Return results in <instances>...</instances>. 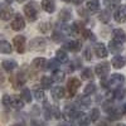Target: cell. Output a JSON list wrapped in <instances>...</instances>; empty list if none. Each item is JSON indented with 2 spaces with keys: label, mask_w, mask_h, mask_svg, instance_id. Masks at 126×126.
<instances>
[{
  "label": "cell",
  "mask_w": 126,
  "mask_h": 126,
  "mask_svg": "<svg viewBox=\"0 0 126 126\" xmlns=\"http://www.w3.org/2000/svg\"><path fill=\"white\" fill-rule=\"evenodd\" d=\"M53 38H54V40H56V42H61V40L64 39V35H63L62 33H56V34L53 35Z\"/></svg>",
  "instance_id": "cell-43"
},
{
  "label": "cell",
  "mask_w": 126,
  "mask_h": 126,
  "mask_svg": "<svg viewBox=\"0 0 126 126\" xmlns=\"http://www.w3.org/2000/svg\"><path fill=\"white\" fill-rule=\"evenodd\" d=\"M14 15V10L6 4H0V19L1 20H9Z\"/></svg>",
  "instance_id": "cell-6"
},
{
  "label": "cell",
  "mask_w": 126,
  "mask_h": 126,
  "mask_svg": "<svg viewBox=\"0 0 126 126\" xmlns=\"http://www.w3.org/2000/svg\"><path fill=\"white\" fill-rule=\"evenodd\" d=\"M3 105L5 107H12V96L10 94H4L3 96Z\"/></svg>",
  "instance_id": "cell-38"
},
{
  "label": "cell",
  "mask_w": 126,
  "mask_h": 126,
  "mask_svg": "<svg viewBox=\"0 0 126 126\" xmlns=\"http://www.w3.org/2000/svg\"><path fill=\"white\" fill-rule=\"evenodd\" d=\"M81 86V81L76 77H72L69 78L68 83H67V88H68V93L69 96H75V94L77 93V90Z\"/></svg>",
  "instance_id": "cell-5"
},
{
  "label": "cell",
  "mask_w": 126,
  "mask_h": 126,
  "mask_svg": "<svg viewBox=\"0 0 126 126\" xmlns=\"http://www.w3.org/2000/svg\"><path fill=\"white\" fill-rule=\"evenodd\" d=\"M32 124H33L34 126H46V124H44L43 121H38V120H34Z\"/></svg>",
  "instance_id": "cell-44"
},
{
  "label": "cell",
  "mask_w": 126,
  "mask_h": 126,
  "mask_svg": "<svg viewBox=\"0 0 126 126\" xmlns=\"http://www.w3.org/2000/svg\"><path fill=\"white\" fill-rule=\"evenodd\" d=\"M94 92H96V85H94V83H88L86 86V88L83 90V94H85V96H90V94H92Z\"/></svg>",
  "instance_id": "cell-29"
},
{
  "label": "cell",
  "mask_w": 126,
  "mask_h": 126,
  "mask_svg": "<svg viewBox=\"0 0 126 126\" xmlns=\"http://www.w3.org/2000/svg\"><path fill=\"white\" fill-rule=\"evenodd\" d=\"M10 126H25V124H23V122H18V124H14V125H10Z\"/></svg>",
  "instance_id": "cell-45"
},
{
  "label": "cell",
  "mask_w": 126,
  "mask_h": 126,
  "mask_svg": "<svg viewBox=\"0 0 126 126\" xmlns=\"http://www.w3.org/2000/svg\"><path fill=\"white\" fill-rule=\"evenodd\" d=\"M52 83H53V79L50 77H47V76H43L40 78V85L43 88H50L52 87Z\"/></svg>",
  "instance_id": "cell-26"
},
{
  "label": "cell",
  "mask_w": 126,
  "mask_h": 126,
  "mask_svg": "<svg viewBox=\"0 0 126 126\" xmlns=\"http://www.w3.org/2000/svg\"><path fill=\"white\" fill-rule=\"evenodd\" d=\"M44 115H46V119L47 120H49L52 116H53V113H52V107H47L44 110Z\"/></svg>",
  "instance_id": "cell-42"
},
{
  "label": "cell",
  "mask_w": 126,
  "mask_h": 126,
  "mask_svg": "<svg viewBox=\"0 0 126 126\" xmlns=\"http://www.w3.org/2000/svg\"><path fill=\"white\" fill-rule=\"evenodd\" d=\"M111 64H112L113 68L120 69V68H122V67L126 64V58L122 57V56H116V57H113V58H112Z\"/></svg>",
  "instance_id": "cell-13"
},
{
  "label": "cell",
  "mask_w": 126,
  "mask_h": 126,
  "mask_svg": "<svg viewBox=\"0 0 126 126\" xmlns=\"http://www.w3.org/2000/svg\"><path fill=\"white\" fill-rule=\"evenodd\" d=\"M109 48H110V50L112 52V53H120V52L122 50V47H121V44L115 43L113 40L109 43Z\"/></svg>",
  "instance_id": "cell-30"
},
{
  "label": "cell",
  "mask_w": 126,
  "mask_h": 126,
  "mask_svg": "<svg viewBox=\"0 0 126 126\" xmlns=\"http://www.w3.org/2000/svg\"><path fill=\"white\" fill-rule=\"evenodd\" d=\"M22 98H23L24 102H30V101H32L30 90H28V88H23V90H22Z\"/></svg>",
  "instance_id": "cell-34"
},
{
  "label": "cell",
  "mask_w": 126,
  "mask_h": 126,
  "mask_svg": "<svg viewBox=\"0 0 126 126\" xmlns=\"http://www.w3.org/2000/svg\"><path fill=\"white\" fill-rule=\"evenodd\" d=\"M82 35H83V38H86L88 40H96V35L88 29H83L82 30Z\"/></svg>",
  "instance_id": "cell-36"
},
{
  "label": "cell",
  "mask_w": 126,
  "mask_h": 126,
  "mask_svg": "<svg viewBox=\"0 0 126 126\" xmlns=\"http://www.w3.org/2000/svg\"><path fill=\"white\" fill-rule=\"evenodd\" d=\"M103 4L107 9H115L119 6V0H103Z\"/></svg>",
  "instance_id": "cell-32"
},
{
  "label": "cell",
  "mask_w": 126,
  "mask_h": 126,
  "mask_svg": "<svg viewBox=\"0 0 126 126\" xmlns=\"http://www.w3.org/2000/svg\"><path fill=\"white\" fill-rule=\"evenodd\" d=\"M64 72L61 71V69H56L53 71V76H52V79L56 81V82H62L63 79H64Z\"/></svg>",
  "instance_id": "cell-25"
},
{
  "label": "cell",
  "mask_w": 126,
  "mask_h": 126,
  "mask_svg": "<svg viewBox=\"0 0 126 126\" xmlns=\"http://www.w3.org/2000/svg\"><path fill=\"white\" fill-rule=\"evenodd\" d=\"M113 97H115V98H117V100L124 98V97H125V91H124V90H121V88L115 90V92H113Z\"/></svg>",
  "instance_id": "cell-39"
},
{
  "label": "cell",
  "mask_w": 126,
  "mask_h": 126,
  "mask_svg": "<svg viewBox=\"0 0 126 126\" xmlns=\"http://www.w3.org/2000/svg\"><path fill=\"white\" fill-rule=\"evenodd\" d=\"M58 67H59V62H58L57 59H50L49 62H47V68H46V69L56 71Z\"/></svg>",
  "instance_id": "cell-31"
},
{
  "label": "cell",
  "mask_w": 126,
  "mask_h": 126,
  "mask_svg": "<svg viewBox=\"0 0 126 126\" xmlns=\"http://www.w3.org/2000/svg\"><path fill=\"white\" fill-rule=\"evenodd\" d=\"M94 53L98 58H105L107 57V48L103 43H97L94 46Z\"/></svg>",
  "instance_id": "cell-11"
},
{
  "label": "cell",
  "mask_w": 126,
  "mask_h": 126,
  "mask_svg": "<svg viewBox=\"0 0 126 126\" xmlns=\"http://www.w3.org/2000/svg\"><path fill=\"white\" fill-rule=\"evenodd\" d=\"M72 18V12L69 9H62L61 13H59V20H62V22H67V20H69Z\"/></svg>",
  "instance_id": "cell-24"
},
{
  "label": "cell",
  "mask_w": 126,
  "mask_h": 126,
  "mask_svg": "<svg viewBox=\"0 0 126 126\" xmlns=\"http://www.w3.org/2000/svg\"><path fill=\"white\" fill-rule=\"evenodd\" d=\"M10 27H12L13 30H16V32L23 30V29L25 28V20H24V18L20 15V14H16V15L13 18Z\"/></svg>",
  "instance_id": "cell-3"
},
{
  "label": "cell",
  "mask_w": 126,
  "mask_h": 126,
  "mask_svg": "<svg viewBox=\"0 0 126 126\" xmlns=\"http://www.w3.org/2000/svg\"><path fill=\"white\" fill-rule=\"evenodd\" d=\"M75 120H77V122H78L79 126H87V125L90 124V119H88V116H87V115H85L83 112H78Z\"/></svg>",
  "instance_id": "cell-21"
},
{
  "label": "cell",
  "mask_w": 126,
  "mask_h": 126,
  "mask_svg": "<svg viewBox=\"0 0 126 126\" xmlns=\"http://www.w3.org/2000/svg\"><path fill=\"white\" fill-rule=\"evenodd\" d=\"M42 8L47 13H54L56 12V5L52 0H43L42 1Z\"/></svg>",
  "instance_id": "cell-18"
},
{
  "label": "cell",
  "mask_w": 126,
  "mask_h": 126,
  "mask_svg": "<svg viewBox=\"0 0 126 126\" xmlns=\"http://www.w3.org/2000/svg\"><path fill=\"white\" fill-rule=\"evenodd\" d=\"M86 9L91 13H96L100 9V4H98L97 0H88V1L86 3Z\"/></svg>",
  "instance_id": "cell-22"
},
{
  "label": "cell",
  "mask_w": 126,
  "mask_h": 126,
  "mask_svg": "<svg viewBox=\"0 0 126 126\" xmlns=\"http://www.w3.org/2000/svg\"><path fill=\"white\" fill-rule=\"evenodd\" d=\"M47 44V42L44 38H34L33 40H30L29 43V47L34 50H38V49H43Z\"/></svg>",
  "instance_id": "cell-10"
},
{
  "label": "cell",
  "mask_w": 126,
  "mask_h": 126,
  "mask_svg": "<svg viewBox=\"0 0 126 126\" xmlns=\"http://www.w3.org/2000/svg\"><path fill=\"white\" fill-rule=\"evenodd\" d=\"M113 18L117 23H125L126 22V5L117 6V10L115 13Z\"/></svg>",
  "instance_id": "cell-8"
},
{
  "label": "cell",
  "mask_w": 126,
  "mask_h": 126,
  "mask_svg": "<svg viewBox=\"0 0 126 126\" xmlns=\"http://www.w3.org/2000/svg\"><path fill=\"white\" fill-rule=\"evenodd\" d=\"M24 101L20 96H12V107L16 109V110H20L24 107Z\"/></svg>",
  "instance_id": "cell-19"
},
{
  "label": "cell",
  "mask_w": 126,
  "mask_h": 126,
  "mask_svg": "<svg viewBox=\"0 0 126 126\" xmlns=\"http://www.w3.org/2000/svg\"><path fill=\"white\" fill-rule=\"evenodd\" d=\"M78 105H81L82 107H88L91 105V98H87V96H82L77 100Z\"/></svg>",
  "instance_id": "cell-35"
},
{
  "label": "cell",
  "mask_w": 126,
  "mask_h": 126,
  "mask_svg": "<svg viewBox=\"0 0 126 126\" xmlns=\"http://www.w3.org/2000/svg\"><path fill=\"white\" fill-rule=\"evenodd\" d=\"M110 18H111V14L109 12H101L100 13V20L103 23H109L110 22Z\"/></svg>",
  "instance_id": "cell-37"
},
{
  "label": "cell",
  "mask_w": 126,
  "mask_h": 126,
  "mask_svg": "<svg viewBox=\"0 0 126 126\" xmlns=\"http://www.w3.org/2000/svg\"><path fill=\"white\" fill-rule=\"evenodd\" d=\"M83 58H85L86 61H91V59H92V50H91L90 47L86 48L85 52H83Z\"/></svg>",
  "instance_id": "cell-41"
},
{
  "label": "cell",
  "mask_w": 126,
  "mask_h": 126,
  "mask_svg": "<svg viewBox=\"0 0 126 126\" xmlns=\"http://www.w3.org/2000/svg\"><path fill=\"white\" fill-rule=\"evenodd\" d=\"M18 1H19V3H23V1H25V0H18Z\"/></svg>",
  "instance_id": "cell-50"
},
{
  "label": "cell",
  "mask_w": 126,
  "mask_h": 126,
  "mask_svg": "<svg viewBox=\"0 0 126 126\" xmlns=\"http://www.w3.org/2000/svg\"><path fill=\"white\" fill-rule=\"evenodd\" d=\"M78 111L75 109V106L73 105H67V106L64 107V116L69 120H75L76 116H77Z\"/></svg>",
  "instance_id": "cell-12"
},
{
  "label": "cell",
  "mask_w": 126,
  "mask_h": 126,
  "mask_svg": "<svg viewBox=\"0 0 126 126\" xmlns=\"http://www.w3.org/2000/svg\"><path fill=\"white\" fill-rule=\"evenodd\" d=\"M81 77L83 78V79H91L92 77H93V72H92V69L91 68H83L82 69V72H81Z\"/></svg>",
  "instance_id": "cell-28"
},
{
  "label": "cell",
  "mask_w": 126,
  "mask_h": 126,
  "mask_svg": "<svg viewBox=\"0 0 126 126\" xmlns=\"http://www.w3.org/2000/svg\"><path fill=\"white\" fill-rule=\"evenodd\" d=\"M24 14L27 15V18L30 22H35L38 18V4L32 1L29 4H27L24 6Z\"/></svg>",
  "instance_id": "cell-1"
},
{
  "label": "cell",
  "mask_w": 126,
  "mask_h": 126,
  "mask_svg": "<svg viewBox=\"0 0 126 126\" xmlns=\"http://www.w3.org/2000/svg\"><path fill=\"white\" fill-rule=\"evenodd\" d=\"M13 43H14V47H15L18 53H24V52H25L27 40H25V37L24 35H16V37H14Z\"/></svg>",
  "instance_id": "cell-4"
},
{
  "label": "cell",
  "mask_w": 126,
  "mask_h": 126,
  "mask_svg": "<svg viewBox=\"0 0 126 126\" xmlns=\"http://www.w3.org/2000/svg\"><path fill=\"white\" fill-rule=\"evenodd\" d=\"M112 38H113L112 40L115 42V43L122 46L126 42V33H125V30H122V29H113Z\"/></svg>",
  "instance_id": "cell-7"
},
{
  "label": "cell",
  "mask_w": 126,
  "mask_h": 126,
  "mask_svg": "<svg viewBox=\"0 0 126 126\" xmlns=\"http://www.w3.org/2000/svg\"><path fill=\"white\" fill-rule=\"evenodd\" d=\"M58 126H68V125H67V124H59Z\"/></svg>",
  "instance_id": "cell-48"
},
{
  "label": "cell",
  "mask_w": 126,
  "mask_h": 126,
  "mask_svg": "<svg viewBox=\"0 0 126 126\" xmlns=\"http://www.w3.org/2000/svg\"><path fill=\"white\" fill-rule=\"evenodd\" d=\"M49 28H50V24L49 23H42L39 27H38V29L42 32V33H48V32H49Z\"/></svg>",
  "instance_id": "cell-40"
},
{
  "label": "cell",
  "mask_w": 126,
  "mask_h": 126,
  "mask_svg": "<svg viewBox=\"0 0 126 126\" xmlns=\"http://www.w3.org/2000/svg\"><path fill=\"white\" fill-rule=\"evenodd\" d=\"M98 126H109V125H107V122H106V121H102L101 124H98Z\"/></svg>",
  "instance_id": "cell-46"
},
{
  "label": "cell",
  "mask_w": 126,
  "mask_h": 126,
  "mask_svg": "<svg viewBox=\"0 0 126 126\" xmlns=\"http://www.w3.org/2000/svg\"><path fill=\"white\" fill-rule=\"evenodd\" d=\"M14 1V0H5V3H8V4H12Z\"/></svg>",
  "instance_id": "cell-47"
},
{
  "label": "cell",
  "mask_w": 126,
  "mask_h": 126,
  "mask_svg": "<svg viewBox=\"0 0 126 126\" xmlns=\"http://www.w3.org/2000/svg\"><path fill=\"white\" fill-rule=\"evenodd\" d=\"M33 67L37 69H46L47 68V59L44 57H38L33 61Z\"/></svg>",
  "instance_id": "cell-16"
},
{
  "label": "cell",
  "mask_w": 126,
  "mask_h": 126,
  "mask_svg": "<svg viewBox=\"0 0 126 126\" xmlns=\"http://www.w3.org/2000/svg\"><path fill=\"white\" fill-rule=\"evenodd\" d=\"M94 72L100 78H106V76L109 75V64L107 63H101V64H97L94 67Z\"/></svg>",
  "instance_id": "cell-9"
},
{
  "label": "cell",
  "mask_w": 126,
  "mask_h": 126,
  "mask_svg": "<svg viewBox=\"0 0 126 126\" xmlns=\"http://www.w3.org/2000/svg\"><path fill=\"white\" fill-rule=\"evenodd\" d=\"M56 59L59 62V63H66L68 61V54L66 53L64 49H58L56 52Z\"/></svg>",
  "instance_id": "cell-23"
},
{
  "label": "cell",
  "mask_w": 126,
  "mask_h": 126,
  "mask_svg": "<svg viewBox=\"0 0 126 126\" xmlns=\"http://www.w3.org/2000/svg\"><path fill=\"white\" fill-rule=\"evenodd\" d=\"M13 52V48L9 42L6 40H0V53L3 54H10Z\"/></svg>",
  "instance_id": "cell-20"
},
{
  "label": "cell",
  "mask_w": 126,
  "mask_h": 126,
  "mask_svg": "<svg viewBox=\"0 0 126 126\" xmlns=\"http://www.w3.org/2000/svg\"><path fill=\"white\" fill-rule=\"evenodd\" d=\"M116 126H125L124 124H119V125H116Z\"/></svg>",
  "instance_id": "cell-49"
},
{
  "label": "cell",
  "mask_w": 126,
  "mask_h": 126,
  "mask_svg": "<svg viewBox=\"0 0 126 126\" xmlns=\"http://www.w3.org/2000/svg\"><path fill=\"white\" fill-rule=\"evenodd\" d=\"M88 119L92 122H96L100 119V110L98 109H92L91 112H90V115H88Z\"/></svg>",
  "instance_id": "cell-27"
},
{
  "label": "cell",
  "mask_w": 126,
  "mask_h": 126,
  "mask_svg": "<svg viewBox=\"0 0 126 126\" xmlns=\"http://www.w3.org/2000/svg\"><path fill=\"white\" fill-rule=\"evenodd\" d=\"M52 96H53V98L56 100H61L66 96V90L61 87V86H57V87H53L52 88Z\"/></svg>",
  "instance_id": "cell-15"
},
{
  "label": "cell",
  "mask_w": 126,
  "mask_h": 126,
  "mask_svg": "<svg viewBox=\"0 0 126 126\" xmlns=\"http://www.w3.org/2000/svg\"><path fill=\"white\" fill-rule=\"evenodd\" d=\"M125 82V77L122 75H119V73H115V75H111L109 82L106 83V86L109 88H113V90H117L120 88Z\"/></svg>",
  "instance_id": "cell-2"
},
{
  "label": "cell",
  "mask_w": 126,
  "mask_h": 126,
  "mask_svg": "<svg viewBox=\"0 0 126 126\" xmlns=\"http://www.w3.org/2000/svg\"><path fill=\"white\" fill-rule=\"evenodd\" d=\"M82 44L79 40H71V42H67V43H64V48L71 50V52H78L81 49Z\"/></svg>",
  "instance_id": "cell-14"
},
{
  "label": "cell",
  "mask_w": 126,
  "mask_h": 126,
  "mask_svg": "<svg viewBox=\"0 0 126 126\" xmlns=\"http://www.w3.org/2000/svg\"><path fill=\"white\" fill-rule=\"evenodd\" d=\"M1 66H3V68L6 72H12V71H14L18 67V63L15 61H13V59H6V61H3Z\"/></svg>",
  "instance_id": "cell-17"
},
{
  "label": "cell",
  "mask_w": 126,
  "mask_h": 126,
  "mask_svg": "<svg viewBox=\"0 0 126 126\" xmlns=\"http://www.w3.org/2000/svg\"><path fill=\"white\" fill-rule=\"evenodd\" d=\"M34 97H35L37 101H43L44 97H46V93L42 88H35L34 90Z\"/></svg>",
  "instance_id": "cell-33"
}]
</instances>
